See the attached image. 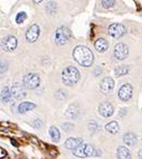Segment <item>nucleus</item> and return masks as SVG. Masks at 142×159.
I'll return each instance as SVG.
<instances>
[{
  "label": "nucleus",
  "instance_id": "c756f323",
  "mask_svg": "<svg viewBox=\"0 0 142 159\" xmlns=\"http://www.w3.org/2000/svg\"><path fill=\"white\" fill-rule=\"evenodd\" d=\"M33 125L36 127V128H40V127H42V121H40V120H36V121L33 123Z\"/></svg>",
  "mask_w": 142,
  "mask_h": 159
},
{
  "label": "nucleus",
  "instance_id": "412c9836",
  "mask_svg": "<svg viewBox=\"0 0 142 159\" xmlns=\"http://www.w3.org/2000/svg\"><path fill=\"white\" fill-rule=\"evenodd\" d=\"M49 134H51V139L54 140L55 142L60 141V131H58V129H57L56 127H51V129H49Z\"/></svg>",
  "mask_w": 142,
  "mask_h": 159
},
{
  "label": "nucleus",
  "instance_id": "6e6552de",
  "mask_svg": "<svg viewBox=\"0 0 142 159\" xmlns=\"http://www.w3.org/2000/svg\"><path fill=\"white\" fill-rule=\"evenodd\" d=\"M128 54H129V49L126 45L120 43L115 46V48H114V56H115V58L118 61L125 60L128 57Z\"/></svg>",
  "mask_w": 142,
  "mask_h": 159
},
{
  "label": "nucleus",
  "instance_id": "423d86ee",
  "mask_svg": "<svg viewBox=\"0 0 142 159\" xmlns=\"http://www.w3.org/2000/svg\"><path fill=\"white\" fill-rule=\"evenodd\" d=\"M126 33V29L122 24H112L110 27H109V35H111L114 38H120L122 37L123 35H125Z\"/></svg>",
  "mask_w": 142,
  "mask_h": 159
},
{
  "label": "nucleus",
  "instance_id": "6ab92c4d",
  "mask_svg": "<svg viewBox=\"0 0 142 159\" xmlns=\"http://www.w3.org/2000/svg\"><path fill=\"white\" fill-rule=\"evenodd\" d=\"M105 130L108 131V132H110V134H117L118 131H119V125H118L117 121H112V122H110V123L106 125Z\"/></svg>",
  "mask_w": 142,
  "mask_h": 159
},
{
  "label": "nucleus",
  "instance_id": "7ed1b4c3",
  "mask_svg": "<svg viewBox=\"0 0 142 159\" xmlns=\"http://www.w3.org/2000/svg\"><path fill=\"white\" fill-rule=\"evenodd\" d=\"M71 30L65 26H62L55 33V42L57 45H65L71 39Z\"/></svg>",
  "mask_w": 142,
  "mask_h": 159
},
{
  "label": "nucleus",
  "instance_id": "393cba45",
  "mask_svg": "<svg viewBox=\"0 0 142 159\" xmlns=\"http://www.w3.org/2000/svg\"><path fill=\"white\" fill-rule=\"evenodd\" d=\"M26 18H27V15H26V12H24V11L19 12V14L16 16V23H17V24H23L24 21L26 20Z\"/></svg>",
  "mask_w": 142,
  "mask_h": 159
},
{
  "label": "nucleus",
  "instance_id": "cd10ccee",
  "mask_svg": "<svg viewBox=\"0 0 142 159\" xmlns=\"http://www.w3.org/2000/svg\"><path fill=\"white\" fill-rule=\"evenodd\" d=\"M6 71H7V66L5 65V64H1V65H0V77L3 76V74H5Z\"/></svg>",
  "mask_w": 142,
  "mask_h": 159
},
{
  "label": "nucleus",
  "instance_id": "f3484780",
  "mask_svg": "<svg viewBox=\"0 0 142 159\" xmlns=\"http://www.w3.org/2000/svg\"><path fill=\"white\" fill-rule=\"evenodd\" d=\"M123 141L125 142V145H128L129 147H133L136 143V137L133 134H125L123 137Z\"/></svg>",
  "mask_w": 142,
  "mask_h": 159
},
{
  "label": "nucleus",
  "instance_id": "f8f14e48",
  "mask_svg": "<svg viewBox=\"0 0 142 159\" xmlns=\"http://www.w3.org/2000/svg\"><path fill=\"white\" fill-rule=\"evenodd\" d=\"M99 113L101 114L102 116H111L113 114V107H112L111 103L109 102H103L100 104L99 107Z\"/></svg>",
  "mask_w": 142,
  "mask_h": 159
},
{
  "label": "nucleus",
  "instance_id": "473e14b6",
  "mask_svg": "<svg viewBox=\"0 0 142 159\" xmlns=\"http://www.w3.org/2000/svg\"><path fill=\"white\" fill-rule=\"evenodd\" d=\"M139 157H140V158H142V149L139 151Z\"/></svg>",
  "mask_w": 142,
  "mask_h": 159
},
{
  "label": "nucleus",
  "instance_id": "4468645a",
  "mask_svg": "<svg viewBox=\"0 0 142 159\" xmlns=\"http://www.w3.org/2000/svg\"><path fill=\"white\" fill-rule=\"evenodd\" d=\"M81 143H83L82 138H68L65 141V147L69 150H73L76 147H78Z\"/></svg>",
  "mask_w": 142,
  "mask_h": 159
},
{
  "label": "nucleus",
  "instance_id": "a878e982",
  "mask_svg": "<svg viewBox=\"0 0 142 159\" xmlns=\"http://www.w3.org/2000/svg\"><path fill=\"white\" fill-rule=\"evenodd\" d=\"M114 3H115V0H102V6L105 9L112 8L114 6Z\"/></svg>",
  "mask_w": 142,
  "mask_h": 159
},
{
  "label": "nucleus",
  "instance_id": "dca6fc26",
  "mask_svg": "<svg viewBox=\"0 0 142 159\" xmlns=\"http://www.w3.org/2000/svg\"><path fill=\"white\" fill-rule=\"evenodd\" d=\"M36 108V104L31 102H21L18 107V111L19 113H25V112H28V111L33 110V109Z\"/></svg>",
  "mask_w": 142,
  "mask_h": 159
},
{
  "label": "nucleus",
  "instance_id": "ddd939ff",
  "mask_svg": "<svg viewBox=\"0 0 142 159\" xmlns=\"http://www.w3.org/2000/svg\"><path fill=\"white\" fill-rule=\"evenodd\" d=\"M94 47H95V49H96L99 53H104V52H106L109 48L108 40L104 39V38H99V39H96L95 44H94Z\"/></svg>",
  "mask_w": 142,
  "mask_h": 159
},
{
  "label": "nucleus",
  "instance_id": "aec40b11",
  "mask_svg": "<svg viewBox=\"0 0 142 159\" xmlns=\"http://www.w3.org/2000/svg\"><path fill=\"white\" fill-rule=\"evenodd\" d=\"M10 98H11V93H10V89L9 88H3L2 91H1V101L3 103H7L10 101Z\"/></svg>",
  "mask_w": 142,
  "mask_h": 159
},
{
  "label": "nucleus",
  "instance_id": "4be33fe9",
  "mask_svg": "<svg viewBox=\"0 0 142 159\" xmlns=\"http://www.w3.org/2000/svg\"><path fill=\"white\" fill-rule=\"evenodd\" d=\"M114 73H115L117 76H123V75L129 73V67L126 65L119 66V67H117L115 70H114Z\"/></svg>",
  "mask_w": 142,
  "mask_h": 159
},
{
  "label": "nucleus",
  "instance_id": "c85d7f7f",
  "mask_svg": "<svg viewBox=\"0 0 142 159\" xmlns=\"http://www.w3.org/2000/svg\"><path fill=\"white\" fill-rule=\"evenodd\" d=\"M63 128H64L65 131H69L73 128V125H71V123H65V125H63Z\"/></svg>",
  "mask_w": 142,
  "mask_h": 159
},
{
  "label": "nucleus",
  "instance_id": "bb28decb",
  "mask_svg": "<svg viewBox=\"0 0 142 159\" xmlns=\"http://www.w3.org/2000/svg\"><path fill=\"white\" fill-rule=\"evenodd\" d=\"M88 129H90V131H91V132H96V131H99L100 127H99V125H97L96 122L92 121V122L88 123Z\"/></svg>",
  "mask_w": 142,
  "mask_h": 159
},
{
  "label": "nucleus",
  "instance_id": "2f4dec72",
  "mask_svg": "<svg viewBox=\"0 0 142 159\" xmlns=\"http://www.w3.org/2000/svg\"><path fill=\"white\" fill-rule=\"evenodd\" d=\"M33 1H34L35 3H40L42 1H43V0H33Z\"/></svg>",
  "mask_w": 142,
  "mask_h": 159
},
{
  "label": "nucleus",
  "instance_id": "7c9ffc66",
  "mask_svg": "<svg viewBox=\"0 0 142 159\" xmlns=\"http://www.w3.org/2000/svg\"><path fill=\"white\" fill-rule=\"evenodd\" d=\"M125 111H126L125 109H122V110H121V112H120V116H124V114H125Z\"/></svg>",
  "mask_w": 142,
  "mask_h": 159
},
{
  "label": "nucleus",
  "instance_id": "b1692460",
  "mask_svg": "<svg viewBox=\"0 0 142 159\" xmlns=\"http://www.w3.org/2000/svg\"><path fill=\"white\" fill-rule=\"evenodd\" d=\"M46 10L48 12L49 15H55L57 11V5L56 2L54 1H51V2L47 3V6H46Z\"/></svg>",
  "mask_w": 142,
  "mask_h": 159
},
{
  "label": "nucleus",
  "instance_id": "f257e3e1",
  "mask_svg": "<svg viewBox=\"0 0 142 159\" xmlns=\"http://www.w3.org/2000/svg\"><path fill=\"white\" fill-rule=\"evenodd\" d=\"M73 57L80 65L82 66H91L94 62V55L90 48L86 46H76L73 52Z\"/></svg>",
  "mask_w": 142,
  "mask_h": 159
},
{
  "label": "nucleus",
  "instance_id": "20e7f679",
  "mask_svg": "<svg viewBox=\"0 0 142 159\" xmlns=\"http://www.w3.org/2000/svg\"><path fill=\"white\" fill-rule=\"evenodd\" d=\"M40 83L39 76L37 74L34 73H29L27 75H25L23 80V85L25 86L26 89H29V90H34V89L38 88Z\"/></svg>",
  "mask_w": 142,
  "mask_h": 159
},
{
  "label": "nucleus",
  "instance_id": "9b49d317",
  "mask_svg": "<svg viewBox=\"0 0 142 159\" xmlns=\"http://www.w3.org/2000/svg\"><path fill=\"white\" fill-rule=\"evenodd\" d=\"M100 88H101V91H102L104 94L110 93L114 88V81L111 79V77H105V79L102 80Z\"/></svg>",
  "mask_w": 142,
  "mask_h": 159
},
{
  "label": "nucleus",
  "instance_id": "0eeeda50",
  "mask_svg": "<svg viewBox=\"0 0 142 159\" xmlns=\"http://www.w3.org/2000/svg\"><path fill=\"white\" fill-rule=\"evenodd\" d=\"M40 34V29L37 25H31L28 28V30L26 31V39L28 43H35L38 39Z\"/></svg>",
  "mask_w": 142,
  "mask_h": 159
},
{
  "label": "nucleus",
  "instance_id": "2eb2a0df",
  "mask_svg": "<svg viewBox=\"0 0 142 159\" xmlns=\"http://www.w3.org/2000/svg\"><path fill=\"white\" fill-rule=\"evenodd\" d=\"M78 113H80V109H78L77 104H72V105H69V108L67 109L65 114L69 119H75V118H77Z\"/></svg>",
  "mask_w": 142,
  "mask_h": 159
},
{
  "label": "nucleus",
  "instance_id": "39448f33",
  "mask_svg": "<svg viewBox=\"0 0 142 159\" xmlns=\"http://www.w3.org/2000/svg\"><path fill=\"white\" fill-rule=\"evenodd\" d=\"M18 40L16 37L14 36H7L5 37L1 42V46H2L3 51L6 52H14L15 49L17 48Z\"/></svg>",
  "mask_w": 142,
  "mask_h": 159
},
{
  "label": "nucleus",
  "instance_id": "9d476101",
  "mask_svg": "<svg viewBox=\"0 0 142 159\" xmlns=\"http://www.w3.org/2000/svg\"><path fill=\"white\" fill-rule=\"evenodd\" d=\"M119 98L122 101H128L132 97V86L130 84H124L122 88L119 90V93H118Z\"/></svg>",
  "mask_w": 142,
  "mask_h": 159
},
{
  "label": "nucleus",
  "instance_id": "f03ea898",
  "mask_svg": "<svg viewBox=\"0 0 142 159\" xmlns=\"http://www.w3.org/2000/svg\"><path fill=\"white\" fill-rule=\"evenodd\" d=\"M62 80L64 84L68 86L75 85L80 80V72L74 66H67L62 73Z\"/></svg>",
  "mask_w": 142,
  "mask_h": 159
},
{
  "label": "nucleus",
  "instance_id": "a211bd4d",
  "mask_svg": "<svg viewBox=\"0 0 142 159\" xmlns=\"http://www.w3.org/2000/svg\"><path fill=\"white\" fill-rule=\"evenodd\" d=\"M117 155H118V158H121V159H128L131 157L130 151H129V149L126 147H119L118 148Z\"/></svg>",
  "mask_w": 142,
  "mask_h": 159
},
{
  "label": "nucleus",
  "instance_id": "5701e85b",
  "mask_svg": "<svg viewBox=\"0 0 142 159\" xmlns=\"http://www.w3.org/2000/svg\"><path fill=\"white\" fill-rule=\"evenodd\" d=\"M84 146L83 143H81L78 147H76L75 149H73V151H74V155L76 157H80V158H84L85 157V153H84Z\"/></svg>",
  "mask_w": 142,
  "mask_h": 159
},
{
  "label": "nucleus",
  "instance_id": "1a4fd4ad",
  "mask_svg": "<svg viewBox=\"0 0 142 159\" xmlns=\"http://www.w3.org/2000/svg\"><path fill=\"white\" fill-rule=\"evenodd\" d=\"M10 93H11V97L16 100H21L26 97V91H25V86L23 84H19V83H15L12 85L11 90H10Z\"/></svg>",
  "mask_w": 142,
  "mask_h": 159
}]
</instances>
